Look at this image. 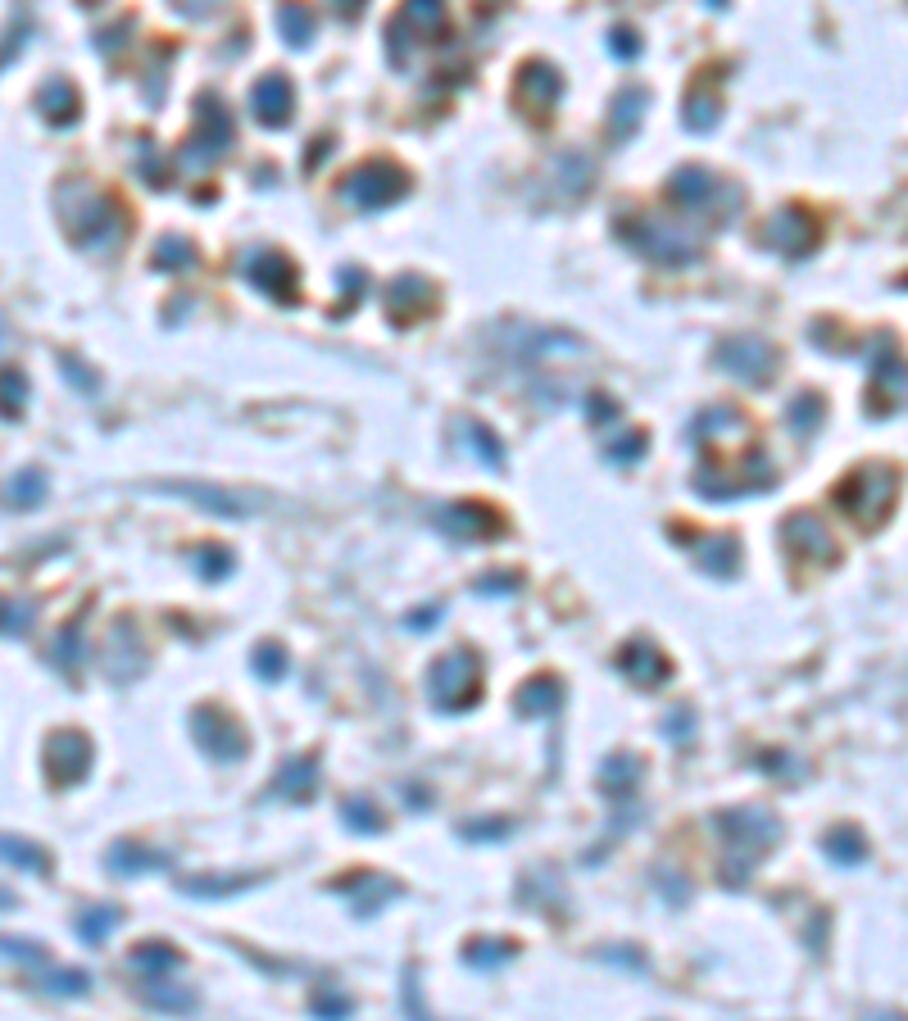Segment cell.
Masks as SVG:
<instances>
[{
  "instance_id": "obj_1",
  "label": "cell",
  "mask_w": 908,
  "mask_h": 1021,
  "mask_svg": "<svg viewBox=\"0 0 908 1021\" xmlns=\"http://www.w3.org/2000/svg\"><path fill=\"white\" fill-rule=\"evenodd\" d=\"M713 826H718L722 845H727V858H722V872H727L722 881L727 885L750 881L759 858L781 840V822L768 808H731V813L713 817Z\"/></svg>"
},
{
  "instance_id": "obj_2",
  "label": "cell",
  "mask_w": 908,
  "mask_h": 1021,
  "mask_svg": "<svg viewBox=\"0 0 908 1021\" xmlns=\"http://www.w3.org/2000/svg\"><path fill=\"white\" fill-rule=\"evenodd\" d=\"M427 695L441 713H464L482 695V658L473 649H454V654L436 658L427 672Z\"/></svg>"
},
{
  "instance_id": "obj_3",
  "label": "cell",
  "mask_w": 908,
  "mask_h": 1021,
  "mask_svg": "<svg viewBox=\"0 0 908 1021\" xmlns=\"http://www.w3.org/2000/svg\"><path fill=\"white\" fill-rule=\"evenodd\" d=\"M191 736H196L200 754L214 758V763H237V758H246V749H250L241 722L218 704H205V708L191 713Z\"/></svg>"
},
{
  "instance_id": "obj_4",
  "label": "cell",
  "mask_w": 908,
  "mask_h": 1021,
  "mask_svg": "<svg viewBox=\"0 0 908 1021\" xmlns=\"http://www.w3.org/2000/svg\"><path fill=\"white\" fill-rule=\"evenodd\" d=\"M405 191H409V173L400 164H391V159H373V164L355 168V173L346 177V196L355 200L359 209H386L405 196Z\"/></svg>"
},
{
  "instance_id": "obj_5",
  "label": "cell",
  "mask_w": 908,
  "mask_h": 1021,
  "mask_svg": "<svg viewBox=\"0 0 908 1021\" xmlns=\"http://www.w3.org/2000/svg\"><path fill=\"white\" fill-rule=\"evenodd\" d=\"M836 500L845 504V513L859 522V527L872 531L890 513V500H895V477H890V472H881V468L859 472L849 486H840Z\"/></svg>"
},
{
  "instance_id": "obj_6",
  "label": "cell",
  "mask_w": 908,
  "mask_h": 1021,
  "mask_svg": "<svg viewBox=\"0 0 908 1021\" xmlns=\"http://www.w3.org/2000/svg\"><path fill=\"white\" fill-rule=\"evenodd\" d=\"M91 758H96L91 740L82 736V731H73V727H60L55 736L46 740V776H50V786L69 790V786H78V781H87Z\"/></svg>"
},
{
  "instance_id": "obj_7",
  "label": "cell",
  "mask_w": 908,
  "mask_h": 1021,
  "mask_svg": "<svg viewBox=\"0 0 908 1021\" xmlns=\"http://www.w3.org/2000/svg\"><path fill=\"white\" fill-rule=\"evenodd\" d=\"M622 236H627L641 255L659 259V264H691L695 250H700L686 232H677L672 223H659V218H636V227L622 223Z\"/></svg>"
},
{
  "instance_id": "obj_8",
  "label": "cell",
  "mask_w": 908,
  "mask_h": 1021,
  "mask_svg": "<svg viewBox=\"0 0 908 1021\" xmlns=\"http://www.w3.org/2000/svg\"><path fill=\"white\" fill-rule=\"evenodd\" d=\"M332 890L355 908V917H373V913H382L386 904H395V899L405 894V885L391 881V876H382V872L359 867V872H350V876H336Z\"/></svg>"
},
{
  "instance_id": "obj_9",
  "label": "cell",
  "mask_w": 908,
  "mask_h": 1021,
  "mask_svg": "<svg viewBox=\"0 0 908 1021\" xmlns=\"http://www.w3.org/2000/svg\"><path fill=\"white\" fill-rule=\"evenodd\" d=\"M781 536H786L790 554L804 563H818V568H831V563L840 559L836 540H831V531L822 527L813 513H795V518H786V527H781Z\"/></svg>"
},
{
  "instance_id": "obj_10",
  "label": "cell",
  "mask_w": 908,
  "mask_h": 1021,
  "mask_svg": "<svg viewBox=\"0 0 908 1021\" xmlns=\"http://www.w3.org/2000/svg\"><path fill=\"white\" fill-rule=\"evenodd\" d=\"M445 536H454L459 545H473V540H486V536H500L504 531V518L491 509V504H450V509L436 513Z\"/></svg>"
},
{
  "instance_id": "obj_11",
  "label": "cell",
  "mask_w": 908,
  "mask_h": 1021,
  "mask_svg": "<svg viewBox=\"0 0 908 1021\" xmlns=\"http://www.w3.org/2000/svg\"><path fill=\"white\" fill-rule=\"evenodd\" d=\"M196 109H200V137L191 141V146H196V150H191V159H200V168H205V164H214L227 146H232V114L223 109V100H218V96H205Z\"/></svg>"
},
{
  "instance_id": "obj_12",
  "label": "cell",
  "mask_w": 908,
  "mask_h": 1021,
  "mask_svg": "<svg viewBox=\"0 0 908 1021\" xmlns=\"http://www.w3.org/2000/svg\"><path fill=\"white\" fill-rule=\"evenodd\" d=\"M250 109L264 128H287L291 123V109H296V91H291V78L287 73H268V78L255 82L250 91Z\"/></svg>"
},
{
  "instance_id": "obj_13",
  "label": "cell",
  "mask_w": 908,
  "mask_h": 1021,
  "mask_svg": "<svg viewBox=\"0 0 908 1021\" xmlns=\"http://www.w3.org/2000/svg\"><path fill=\"white\" fill-rule=\"evenodd\" d=\"M718 364L727 373L745 377V382H763L772 373V350L759 341V336H731V341L718 345Z\"/></svg>"
},
{
  "instance_id": "obj_14",
  "label": "cell",
  "mask_w": 908,
  "mask_h": 1021,
  "mask_svg": "<svg viewBox=\"0 0 908 1021\" xmlns=\"http://www.w3.org/2000/svg\"><path fill=\"white\" fill-rule=\"evenodd\" d=\"M318 790V758L314 754H296L277 767V776L268 781V799H287V804H309Z\"/></svg>"
},
{
  "instance_id": "obj_15",
  "label": "cell",
  "mask_w": 908,
  "mask_h": 1021,
  "mask_svg": "<svg viewBox=\"0 0 908 1021\" xmlns=\"http://www.w3.org/2000/svg\"><path fill=\"white\" fill-rule=\"evenodd\" d=\"M432 305H436V291H432V282H423V277H395L391 291H386V314H391V323H400V327H409L423 314H432Z\"/></svg>"
},
{
  "instance_id": "obj_16",
  "label": "cell",
  "mask_w": 908,
  "mask_h": 1021,
  "mask_svg": "<svg viewBox=\"0 0 908 1021\" xmlns=\"http://www.w3.org/2000/svg\"><path fill=\"white\" fill-rule=\"evenodd\" d=\"M618 668L627 672V677H632L636 686H645V690L663 686V681L672 677V663H668V654H659V649H654L650 640H632V645H622V654H618Z\"/></svg>"
},
{
  "instance_id": "obj_17",
  "label": "cell",
  "mask_w": 908,
  "mask_h": 1021,
  "mask_svg": "<svg viewBox=\"0 0 908 1021\" xmlns=\"http://www.w3.org/2000/svg\"><path fill=\"white\" fill-rule=\"evenodd\" d=\"M718 191H722V182L709 173V168H681V173L672 177L668 196H672V205H681L686 214H709V205H713Z\"/></svg>"
},
{
  "instance_id": "obj_18",
  "label": "cell",
  "mask_w": 908,
  "mask_h": 1021,
  "mask_svg": "<svg viewBox=\"0 0 908 1021\" xmlns=\"http://www.w3.org/2000/svg\"><path fill=\"white\" fill-rule=\"evenodd\" d=\"M246 277L259 286V291L277 295V300H296V264L287 255H250Z\"/></svg>"
},
{
  "instance_id": "obj_19",
  "label": "cell",
  "mask_w": 908,
  "mask_h": 1021,
  "mask_svg": "<svg viewBox=\"0 0 908 1021\" xmlns=\"http://www.w3.org/2000/svg\"><path fill=\"white\" fill-rule=\"evenodd\" d=\"M636 786H641V758L632 754H613L609 763L600 767V790L609 795L613 808H627L636 799Z\"/></svg>"
},
{
  "instance_id": "obj_20",
  "label": "cell",
  "mask_w": 908,
  "mask_h": 1021,
  "mask_svg": "<svg viewBox=\"0 0 908 1021\" xmlns=\"http://www.w3.org/2000/svg\"><path fill=\"white\" fill-rule=\"evenodd\" d=\"M563 91V78L550 69V64H527L523 78H518V96H523V105L532 109L536 118H545L554 109V100H559Z\"/></svg>"
},
{
  "instance_id": "obj_21",
  "label": "cell",
  "mask_w": 908,
  "mask_h": 1021,
  "mask_svg": "<svg viewBox=\"0 0 908 1021\" xmlns=\"http://www.w3.org/2000/svg\"><path fill=\"white\" fill-rule=\"evenodd\" d=\"M164 867H173V854L150 849V845H141V840H119V845L109 849V872H119V876L164 872Z\"/></svg>"
},
{
  "instance_id": "obj_22",
  "label": "cell",
  "mask_w": 908,
  "mask_h": 1021,
  "mask_svg": "<svg viewBox=\"0 0 908 1021\" xmlns=\"http://www.w3.org/2000/svg\"><path fill=\"white\" fill-rule=\"evenodd\" d=\"M128 967L141 976V981H164V976H173L182 967V953L168 940H146V944H137V949L128 953Z\"/></svg>"
},
{
  "instance_id": "obj_23",
  "label": "cell",
  "mask_w": 908,
  "mask_h": 1021,
  "mask_svg": "<svg viewBox=\"0 0 908 1021\" xmlns=\"http://www.w3.org/2000/svg\"><path fill=\"white\" fill-rule=\"evenodd\" d=\"M563 704V681L559 677H532L518 690V713L523 717H550Z\"/></svg>"
},
{
  "instance_id": "obj_24",
  "label": "cell",
  "mask_w": 908,
  "mask_h": 1021,
  "mask_svg": "<svg viewBox=\"0 0 908 1021\" xmlns=\"http://www.w3.org/2000/svg\"><path fill=\"white\" fill-rule=\"evenodd\" d=\"M695 554H700V568L713 572V577H731V572L741 568V545L731 536H704L700 545H695Z\"/></svg>"
},
{
  "instance_id": "obj_25",
  "label": "cell",
  "mask_w": 908,
  "mask_h": 1021,
  "mask_svg": "<svg viewBox=\"0 0 908 1021\" xmlns=\"http://www.w3.org/2000/svg\"><path fill=\"white\" fill-rule=\"evenodd\" d=\"M0 858L19 872H32V876H46L50 872V854L32 840H14V835H0Z\"/></svg>"
},
{
  "instance_id": "obj_26",
  "label": "cell",
  "mask_w": 908,
  "mask_h": 1021,
  "mask_svg": "<svg viewBox=\"0 0 908 1021\" xmlns=\"http://www.w3.org/2000/svg\"><path fill=\"white\" fill-rule=\"evenodd\" d=\"M822 849H827V858H831V863H840V867H854V863H863V858H868V840H863L854 826H836V831L822 840Z\"/></svg>"
},
{
  "instance_id": "obj_27",
  "label": "cell",
  "mask_w": 908,
  "mask_h": 1021,
  "mask_svg": "<svg viewBox=\"0 0 908 1021\" xmlns=\"http://www.w3.org/2000/svg\"><path fill=\"white\" fill-rule=\"evenodd\" d=\"M341 817H346V826L359 831V835H382L386 831V817H382V808H373V799H346Z\"/></svg>"
},
{
  "instance_id": "obj_28",
  "label": "cell",
  "mask_w": 908,
  "mask_h": 1021,
  "mask_svg": "<svg viewBox=\"0 0 908 1021\" xmlns=\"http://www.w3.org/2000/svg\"><path fill=\"white\" fill-rule=\"evenodd\" d=\"M123 922V913L114 904H100V908H91V913H82L78 917V935L87 944H105V935L114 931V926Z\"/></svg>"
},
{
  "instance_id": "obj_29",
  "label": "cell",
  "mask_w": 908,
  "mask_h": 1021,
  "mask_svg": "<svg viewBox=\"0 0 908 1021\" xmlns=\"http://www.w3.org/2000/svg\"><path fill=\"white\" fill-rule=\"evenodd\" d=\"M41 495H46V477H41L37 468L19 472V477H14V482L5 486V500H10L14 509H37Z\"/></svg>"
},
{
  "instance_id": "obj_30",
  "label": "cell",
  "mask_w": 908,
  "mask_h": 1021,
  "mask_svg": "<svg viewBox=\"0 0 908 1021\" xmlns=\"http://www.w3.org/2000/svg\"><path fill=\"white\" fill-rule=\"evenodd\" d=\"M146 1003H150V1008H159V1012H191V1008H196V994H191V990H173V985H168V976H164V981H146Z\"/></svg>"
},
{
  "instance_id": "obj_31",
  "label": "cell",
  "mask_w": 908,
  "mask_h": 1021,
  "mask_svg": "<svg viewBox=\"0 0 908 1021\" xmlns=\"http://www.w3.org/2000/svg\"><path fill=\"white\" fill-rule=\"evenodd\" d=\"M277 23H282V37L291 41V46H305L309 37H314V14H309V5H282L277 10Z\"/></svg>"
},
{
  "instance_id": "obj_32",
  "label": "cell",
  "mask_w": 908,
  "mask_h": 1021,
  "mask_svg": "<svg viewBox=\"0 0 908 1021\" xmlns=\"http://www.w3.org/2000/svg\"><path fill=\"white\" fill-rule=\"evenodd\" d=\"M618 114H613V123H609V132H613V141H622L627 137V132L636 128V123H641V109H645V96L641 91H622L618 96Z\"/></svg>"
},
{
  "instance_id": "obj_33",
  "label": "cell",
  "mask_w": 908,
  "mask_h": 1021,
  "mask_svg": "<svg viewBox=\"0 0 908 1021\" xmlns=\"http://www.w3.org/2000/svg\"><path fill=\"white\" fill-rule=\"evenodd\" d=\"M23 395H28V382H23L19 368H0V413L5 418L23 413Z\"/></svg>"
},
{
  "instance_id": "obj_34",
  "label": "cell",
  "mask_w": 908,
  "mask_h": 1021,
  "mask_svg": "<svg viewBox=\"0 0 908 1021\" xmlns=\"http://www.w3.org/2000/svg\"><path fill=\"white\" fill-rule=\"evenodd\" d=\"M191 264H196V246L187 236H168V241L155 246V268H191Z\"/></svg>"
},
{
  "instance_id": "obj_35",
  "label": "cell",
  "mask_w": 908,
  "mask_h": 1021,
  "mask_svg": "<svg viewBox=\"0 0 908 1021\" xmlns=\"http://www.w3.org/2000/svg\"><path fill=\"white\" fill-rule=\"evenodd\" d=\"M464 958L473 967H500V963H509V958H514V944H509V940H473L464 949Z\"/></svg>"
},
{
  "instance_id": "obj_36",
  "label": "cell",
  "mask_w": 908,
  "mask_h": 1021,
  "mask_svg": "<svg viewBox=\"0 0 908 1021\" xmlns=\"http://www.w3.org/2000/svg\"><path fill=\"white\" fill-rule=\"evenodd\" d=\"M250 663H255V677L259 681H282V677H287V649H282V645H259Z\"/></svg>"
},
{
  "instance_id": "obj_37",
  "label": "cell",
  "mask_w": 908,
  "mask_h": 1021,
  "mask_svg": "<svg viewBox=\"0 0 908 1021\" xmlns=\"http://www.w3.org/2000/svg\"><path fill=\"white\" fill-rule=\"evenodd\" d=\"M259 876H200V881H182V890L187 894H237V890H246V885H255Z\"/></svg>"
},
{
  "instance_id": "obj_38",
  "label": "cell",
  "mask_w": 908,
  "mask_h": 1021,
  "mask_svg": "<svg viewBox=\"0 0 908 1021\" xmlns=\"http://www.w3.org/2000/svg\"><path fill=\"white\" fill-rule=\"evenodd\" d=\"M28 627H32V604L0 599V636H23Z\"/></svg>"
},
{
  "instance_id": "obj_39",
  "label": "cell",
  "mask_w": 908,
  "mask_h": 1021,
  "mask_svg": "<svg viewBox=\"0 0 908 1021\" xmlns=\"http://www.w3.org/2000/svg\"><path fill=\"white\" fill-rule=\"evenodd\" d=\"M713 123H718V100H704L700 91H695V96L686 100V128H691V132H709Z\"/></svg>"
},
{
  "instance_id": "obj_40",
  "label": "cell",
  "mask_w": 908,
  "mask_h": 1021,
  "mask_svg": "<svg viewBox=\"0 0 908 1021\" xmlns=\"http://www.w3.org/2000/svg\"><path fill=\"white\" fill-rule=\"evenodd\" d=\"M0 953H5V958H14V963H28V967H37L41 958H46V949H41V944L14 940V935H0Z\"/></svg>"
},
{
  "instance_id": "obj_41",
  "label": "cell",
  "mask_w": 908,
  "mask_h": 1021,
  "mask_svg": "<svg viewBox=\"0 0 908 1021\" xmlns=\"http://www.w3.org/2000/svg\"><path fill=\"white\" fill-rule=\"evenodd\" d=\"M82 622H69V627H64V640H60V649H55V663H60L64 672H73L78 668V658H82Z\"/></svg>"
},
{
  "instance_id": "obj_42",
  "label": "cell",
  "mask_w": 908,
  "mask_h": 1021,
  "mask_svg": "<svg viewBox=\"0 0 908 1021\" xmlns=\"http://www.w3.org/2000/svg\"><path fill=\"white\" fill-rule=\"evenodd\" d=\"M468 445H473V450H477V459H482V463H491V468H500V463H504L500 445H495V436L486 432V427L468 423Z\"/></svg>"
},
{
  "instance_id": "obj_43",
  "label": "cell",
  "mask_w": 908,
  "mask_h": 1021,
  "mask_svg": "<svg viewBox=\"0 0 908 1021\" xmlns=\"http://www.w3.org/2000/svg\"><path fill=\"white\" fill-rule=\"evenodd\" d=\"M91 976L87 972H50L46 976V990L50 994H87Z\"/></svg>"
},
{
  "instance_id": "obj_44",
  "label": "cell",
  "mask_w": 908,
  "mask_h": 1021,
  "mask_svg": "<svg viewBox=\"0 0 908 1021\" xmlns=\"http://www.w3.org/2000/svg\"><path fill=\"white\" fill-rule=\"evenodd\" d=\"M622 436H627V441H613V436H609V441H604V454H609V459H641V454H645V436L641 432H622Z\"/></svg>"
},
{
  "instance_id": "obj_45",
  "label": "cell",
  "mask_w": 908,
  "mask_h": 1021,
  "mask_svg": "<svg viewBox=\"0 0 908 1021\" xmlns=\"http://www.w3.org/2000/svg\"><path fill=\"white\" fill-rule=\"evenodd\" d=\"M504 831H514V822H504V817H495V822H468L464 826L468 840H504Z\"/></svg>"
},
{
  "instance_id": "obj_46",
  "label": "cell",
  "mask_w": 908,
  "mask_h": 1021,
  "mask_svg": "<svg viewBox=\"0 0 908 1021\" xmlns=\"http://www.w3.org/2000/svg\"><path fill=\"white\" fill-rule=\"evenodd\" d=\"M227 568H232V554H227V550H218V545H214V550H205V554H200V572H205L209 581H218V577H223Z\"/></svg>"
},
{
  "instance_id": "obj_47",
  "label": "cell",
  "mask_w": 908,
  "mask_h": 1021,
  "mask_svg": "<svg viewBox=\"0 0 908 1021\" xmlns=\"http://www.w3.org/2000/svg\"><path fill=\"white\" fill-rule=\"evenodd\" d=\"M477 590H486V595H491V590H495V595H514V590H518V572H495V577L486 572V577L477 581Z\"/></svg>"
},
{
  "instance_id": "obj_48",
  "label": "cell",
  "mask_w": 908,
  "mask_h": 1021,
  "mask_svg": "<svg viewBox=\"0 0 908 1021\" xmlns=\"http://www.w3.org/2000/svg\"><path fill=\"white\" fill-rule=\"evenodd\" d=\"M350 1008H355V1003H350L346 994H318V999H314V1012H318V1017H346Z\"/></svg>"
},
{
  "instance_id": "obj_49",
  "label": "cell",
  "mask_w": 908,
  "mask_h": 1021,
  "mask_svg": "<svg viewBox=\"0 0 908 1021\" xmlns=\"http://www.w3.org/2000/svg\"><path fill=\"white\" fill-rule=\"evenodd\" d=\"M436 622H441V609H423V613H414V618H409V627H414V631H432Z\"/></svg>"
},
{
  "instance_id": "obj_50",
  "label": "cell",
  "mask_w": 908,
  "mask_h": 1021,
  "mask_svg": "<svg viewBox=\"0 0 908 1021\" xmlns=\"http://www.w3.org/2000/svg\"><path fill=\"white\" fill-rule=\"evenodd\" d=\"M214 5H218V0H178V10H182V14H209Z\"/></svg>"
},
{
  "instance_id": "obj_51",
  "label": "cell",
  "mask_w": 908,
  "mask_h": 1021,
  "mask_svg": "<svg viewBox=\"0 0 908 1021\" xmlns=\"http://www.w3.org/2000/svg\"><path fill=\"white\" fill-rule=\"evenodd\" d=\"M336 10L346 14V19H355V14L364 10V0H336Z\"/></svg>"
},
{
  "instance_id": "obj_52",
  "label": "cell",
  "mask_w": 908,
  "mask_h": 1021,
  "mask_svg": "<svg viewBox=\"0 0 908 1021\" xmlns=\"http://www.w3.org/2000/svg\"><path fill=\"white\" fill-rule=\"evenodd\" d=\"M613 50H618V55H632V41H627V32H613Z\"/></svg>"
},
{
  "instance_id": "obj_53",
  "label": "cell",
  "mask_w": 908,
  "mask_h": 1021,
  "mask_svg": "<svg viewBox=\"0 0 908 1021\" xmlns=\"http://www.w3.org/2000/svg\"><path fill=\"white\" fill-rule=\"evenodd\" d=\"M10 908H14V894H10V890H0V913H10Z\"/></svg>"
}]
</instances>
